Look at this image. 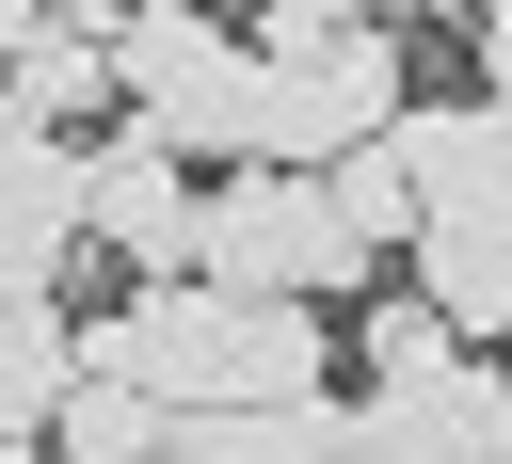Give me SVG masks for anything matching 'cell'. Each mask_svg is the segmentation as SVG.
Instances as JSON below:
<instances>
[{"label":"cell","instance_id":"6da1fadb","mask_svg":"<svg viewBox=\"0 0 512 464\" xmlns=\"http://www.w3.org/2000/svg\"><path fill=\"white\" fill-rule=\"evenodd\" d=\"M96 368H128L160 416H304V400H336L320 368V304H240V288H128L112 320H96Z\"/></svg>","mask_w":512,"mask_h":464},{"label":"cell","instance_id":"7a4b0ae2","mask_svg":"<svg viewBox=\"0 0 512 464\" xmlns=\"http://www.w3.org/2000/svg\"><path fill=\"white\" fill-rule=\"evenodd\" d=\"M400 176H416V256H400V288H416L464 352L512 336V112H496V96L400 112Z\"/></svg>","mask_w":512,"mask_h":464},{"label":"cell","instance_id":"3957f363","mask_svg":"<svg viewBox=\"0 0 512 464\" xmlns=\"http://www.w3.org/2000/svg\"><path fill=\"white\" fill-rule=\"evenodd\" d=\"M400 16H336V0H288L256 16V160L272 176H336L368 144H400Z\"/></svg>","mask_w":512,"mask_h":464},{"label":"cell","instance_id":"277c9868","mask_svg":"<svg viewBox=\"0 0 512 464\" xmlns=\"http://www.w3.org/2000/svg\"><path fill=\"white\" fill-rule=\"evenodd\" d=\"M112 80H128V144L256 160V32H224L192 0H144V16H112Z\"/></svg>","mask_w":512,"mask_h":464},{"label":"cell","instance_id":"5b68a950","mask_svg":"<svg viewBox=\"0 0 512 464\" xmlns=\"http://www.w3.org/2000/svg\"><path fill=\"white\" fill-rule=\"evenodd\" d=\"M208 288H240V304H352V288H384V256L336 224L320 176L240 160V176L208 192Z\"/></svg>","mask_w":512,"mask_h":464},{"label":"cell","instance_id":"8992f818","mask_svg":"<svg viewBox=\"0 0 512 464\" xmlns=\"http://www.w3.org/2000/svg\"><path fill=\"white\" fill-rule=\"evenodd\" d=\"M96 256H128V288H192L208 272V192H192V160H160V144H96Z\"/></svg>","mask_w":512,"mask_h":464},{"label":"cell","instance_id":"52a82bcc","mask_svg":"<svg viewBox=\"0 0 512 464\" xmlns=\"http://www.w3.org/2000/svg\"><path fill=\"white\" fill-rule=\"evenodd\" d=\"M64 256H96V144H48L0 112V272L64 288Z\"/></svg>","mask_w":512,"mask_h":464},{"label":"cell","instance_id":"ba28073f","mask_svg":"<svg viewBox=\"0 0 512 464\" xmlns=\"http://www.w3.org/2000/svg\"><path fill=\"white\" fill-rule=\"evenodd\" d=\"M368 416V464H512V368H432L400 400H352Z\"/></svg>","mask_w":512,"mask_h":464},{"label":"cell","instance_id":"9c48e42d","mask_svg":"<svg viewBox=\"0 0 512 464\" xmlns=\"http://www.w3.org/2000/svg\"><path fill=\"white\" fill-rule=\"evenodd\" d=\"M80 320H64V288H32V272H0V464H48V432H64V400H80Z\"/></svg>","mask_w":512,"mask_h":464},{"label":"cell","instance_id":"30bf717a","mask_svg":"<svg viewBox=\"0 0 512 464\" xmlns=\"http://www.w3.org/2000/svg\"><path fill=\"white\" fill-rule=\"evenodd\" d=\"M0 112H16V128H48V144H80V112H128V80H112V16H48V32H32V64L0 80Z\"/></svg>","mask_w":512,"mask_h":464},{"label":"cell","instance_id":"8fae6325","mask_svg":"<svg viewBox=\"0 0 512 464\" xmlns=\"http://www.w3.org/2000/svg\"><path fill=\"white\" fill-rule=\"evenodd\" d=\"M48 464H176V416H160L128 368H96V352H80V400H64Z\"/></svg>","mask_w":512,"mask_h":464},{"label":"cell","instance_id":"7c38bea8","mask_svg":"<svg viewBox=\"0 0 512 464\" xmlns=\"http://www.w3.org/2000/svg\"><path fill=\"white\" fill-rule=\"evenodd\" d=\"M352 368H368V400H400V384H432V368H464V336L416 304V288H368V336H352Z\"/></svg>","mask_w":512,"mask_h":464},{"label":"cell","instance_id":"4fadbf2b","mask_svg":"<svg viewBox=\"0 0 512 464\" xmlns=\"http://www.w3.org/2000/svg\"><path fill=\"white\" fill-rule=\"evenodd\" d=\"M320 192H336V224H352L368 256H416V176H400V144H368V160H336Z\"/></svg>","mask_w":512,"mask_h":464},{"label":"cell","instance_id":"5bb4252c","mask_svg":"<svg viewBox=\"0 0 512 464\" xmlns=\"http://www.w3.org/2000/svg\"><path fill=\"white\" fill-rule=\"evenodd\" d=\"M464 48H480V96L512 112V0H496V16H464Z\"/></svg>","mask_w":512,"mask_h":464},{"label":"cell","instance_id":"9a60e30c","mask_svg":"<svg viewBox=\"0 0 512 464\" xmlns=\"http://www.w3.org/2000/svg\"><path fill=\"white\" fill-rule=\"evenodd\" d=\"M32 32H48V16H32V0H0V80L32 64Z\"/></svg>","mask_w":512,"mask_h":464}]
</instances>
